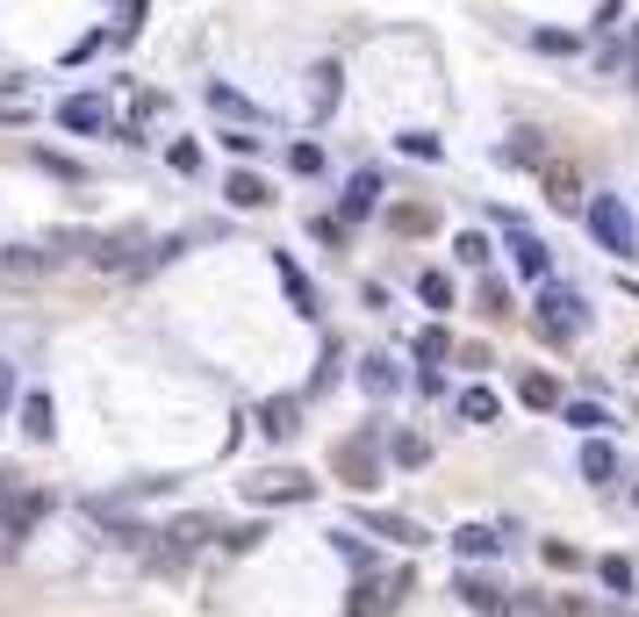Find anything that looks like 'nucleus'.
Listing matches in <instances>:
<instances>
[{
    "label": "nucleus",
    "mask_w": 639,
    "mask_h": 617,
    "mask_svg": "<svg viewBox=\"0 0 639 617\" xmlns=\"http://www.w3.org/2000/svg\"><path fill=\"white\" fill-rule=\"evenodd\" d=\"M532 324H539V338L568 344V338H582V330H589V308H582V294H575V288H560V280H539Z\"/></svg>",
    "instance_id": "nucleus-1"
},
{
    "label": "nucleus",
    "mask_w": 639,
    "mask_h": 617,
    "mask_svg": "<svg viewBox=\"0 0 639 617\" xmlns=\"http://www.w3.org/2000/svg\"><path fill=\"white\" fill-rule=\"evenodd\" d=\"M589 230H596V244H604L611 258L639 252V223H632V208H625L618 194H589Z\"/></svg>",
    "instance_id": "nucleus-2"
},
{
    "label": "nucleus",
    "mask_w": 639,
    "mask_h": 617,
    "mask_svg": "<svg viewBox=\"0 0 639 617\" xmlns=\"http://www.w3.org/2000/svg\"><path fill=\"white\" fill-rule=\"evenodd\" d=\"M330 467L346 474V488H374V481H381V460H374V431H352L346 446L330 452Z\"/></svg>",
    "instance_id": "nucleus-3"
},
{
    "label": "nucleus",
    "mask_w": 639,
    "mask_h": 617,
    "mask_svg": "<svg viewBox=\"0 0 639 617\" xmlns=\"http://www.w3.org/2000/svg\"><path fill=\"white\" fill-rule=\"evenodd\" d=\"M396 596H410V574H366V582L352 589L346 617H381V610H396Z\"/></svg>",
    "instance_id": "nucleus-4"
},
{
    "label": "nucleus",
    "mask_w": 639,
    "mask_h": 617,
    "mask_svg": "<svg viewBox=\"0 0 639 617\" xmlns=\"http://www.w3.org/2000/svg\"><path fill=\"white\" fill-rule=\"evenodd\" d=\"M252 503H310L316 496V481L310 474H294V467H274V474H260L252 488H244Z\"/></svg>",
    "instance_id": "nucleus-5"
},
{
    "label": "nucleus",
    "mask_w": 639,
    "mask_h": 617,
    "mask_svg": "<svg viewBox=\"0 0 639 617\" xmlns=\"http://www.w3.org/2000/svg\"><path fill=\"white\" fill-rule=\"evenodd\" d=\"M58 266V252H44V244H8L0 252V274L8 280H36V274H51Z\"/></svg>",
    "instance_id": "nucleus-6"
},
{
    "label": "nucleus",
    "mask_w": 639,
    "mask_h": 617,
    "mask_svg": "<svg viewBox=\"0 0 639 617\" xmlns=\"http://www.w3.org/2000/svg\"><path fill=\"white\" fill-rule=\"evenodd\" d=\"M374 208H381V172H374V166H360V172H352V187H346V230H352V223H366Z\"/></svg>",
    "instance_id": "nucleus-7"
},
{
    "label": "nucleus",
    "mask_w": 639,
    "mask_h": 617,
    "mask_svg": "<svg viewBox=\"0 0 639 617\" xmlns=\"http://www.w3.org/2000/svg\"><path fill=\"white\" fill-rule=\"evenodd\" d=\"M58 122L80 130V137H87V130H108V101H101V94H72V101L58 108Z\"/></svg>",
    "instance_id": "nucleus-8"
},
{
    "label": "nucleus",
    "mask_w": 639,
    "mask_h": 617,
    "mask_svg": "<svg viewBox=\"0 0 639 617\" xmlns=\"http://www.w3.org/2000/svg\"><path fill=\"white\" fill-rule=\"evenodd\" d=\"M453 596L467 603V610H482V617H496L503 603H510V589H496V582H482V574H460V582H453Z\"/></svg>",
    "instance_id": "nucleus-9"
},
{
    "label": "nucleus",
    "mask_w": 639,
    "mask_h": 617,
    "mask_svg": "<svg viewBox=\"0 0 639 617\" xmlns=\"http://www.w3.org/2000/svg\"><path fill=\"white\" fill-rule=\"evenodd\" d=\"M546 202L560 208V216H575V208H582V172L575 166H546Z\"/></svg>",
    "instance_id": "nucleus-10"
},
{
    "label": "nucleus",
    "mask_w": 639,
    "mask_h": 617,
    "mask_svg": "<svg viewBox=\"0 0 639 617\" xmlns=\"http://www.w3.org/2000/svg\"><path fill=\"white\" fill-rule=\"evenodd\" d=\"M274 274H280V288H288V302L302 308V316H316V288H310V274H302L288 252H274Z\"/></svg>",
    "instance_id": "nucleus-11"
},
{
    "label": "nucleus",
    "mask_w": 639,
    "mask_h": 617,
    "mask_svg": "<svg viewBox=\"0 0 639 617\" xmlns=\"http://www.w3.org/2000/svg\"><path fill=\"white\" fill-rule=\"evenodd\" d=\"M518 402H525V410H568V395H560V380H553V374H525L518 380Z\"/></svg>",
    "instance_id": "nucleus-12"
},
{
    "label": "nucleus",
    "mask_w": 639,
    "mask_h": 617,
    "mask_svg": "<svg viewBox=\"0 0 639 617\" xmlns=\"http://www.w3.org/2000/svg\"><path fill=\"white\" fill-rule=\"evenodd\" d=\"M360 524L381 532V539H396V546H424V532H417L410 517H396V510H360Z\"/></svg>",
    "instance_id": "nucleus-13"
},
{
    "label": "nucleus",
    "mask_w": 639,
    "mask_h": 617,
    "mask_svg": "<svg viewBox=\"0 0 639 617\" xmlns=\"http://www.w3.org/2000/svg\"><path fill=\"white\" fill-rule=\"evenodd\" d=\"M453 546H460L467 560H496V553H503V532H496V524H460V532H453Z\"/></svg>",
    "instance_id": "nucleus-14"
},
{
    "label": "nucleus",
    "mask_w": 639,
    "mask_h": 617,
    "mask_svg": "<svg viewBox=\"0 0 639 617\" xmlns=\"http://www.w3.org/2000/svg\"><path fill=\"white\" fill-rule=\"evenodd\" d=\"M224 194H230V208H266V202H274V187H266L260 172H230Z\"/></svg>",
    "instance_id": "nucleus-15"
},
{
    "label": "nucleus",
    "mask_w": 639,
    "mask_h": 617,
    "mask_svg": "<svg viewBox=\"0 0 639 617\" xmlns=\"http://www.w3.org/2000/svg\"><path fill=\"white\" fill-rule=\"evenodd\" d=\"M510 252H518V274H525V280H546V244H539L532 230L510 223Z\"/></svg>",
    "instance_id": "nucleus-16"
},
{
    "label": "nucleus",
    "mask_w": 639,
    "mask_h": 617,
    "mask_svg": "<svg viewBox=\"0 0 639 617\" xmlns=\"http://www.w3.org/2000/svg\"><path fill=\"white\" fill-rule=\"evenodd\" d=\"M51 431H58L51 395H22V438H51Z\"/></svg>",
    "instance_id": "nucleus-17"
},
{
    "label": "nucleus",
    "mask_w": 639,
    "mask_h": 617,
    "mask_svg": "<svg viewBox=\"0 0 639 617\" xmlns=\"http://www.w3.org/2000/svg\"><path fill=\"white\" fill-rule=\"evenodd\" d=\"M44 510H51V496H36V488H29V496H15V503H8V539H29V524Z\"/></svg>",
    "instance_id": "nucleus-18"
},
{
    "label": "nucleus",
    "mask_w": 639,
    "mask_h": 617,
    "mask_svg": "<svg viewBox=\"0 0 639 617\" xmlns=\"http://www.w3.org/2000/svg\"><path fill=\"white\" fill-rule=\"evenodd\" d=\"M618 474V446H611V438H589L582 446V481H611Z\"/></svg>",
    "instance_id": "nucleus-19"
},
{
    "label": "nucleus",
    "mask_w": 639,
    "mask_h": 617,
    "mask_svg": "<svg viewBox=\"0 0 639 617\" xmlns=\"http://www.w3.org/2000/svg\"><path fill=\"white\" fill-rule=\"evenodd\" d=\"M396 360H388V352H374V360H360V388L366 395H396Z\"/></svg>",
    "instance_id": "nucleus-20"
},
{
    "label": "nucleus",
    "mask_w": 639,
    "mask_h": 617,
    "mask_svg": "<svg viewBox=\"0 0 639 617\" xmlns=\"http://www.w3.org/2000/svg\"><path fill=\"white\" fill-rule=\"evenodd\" d=\"M596 574H604V589H611V596H632V589H639V567L625 560V553H611V560L596 567Z\"/></svg>",
    "instance_id": "nucleus-21"
},
{
    "label": "nucleus",
    "mask_w": 639,
    "mask_h": 617,
    "mask_svg": "<svg viewBox=\"0 0 639 617\" xmlns=\"http://www.w3.org/2000/svg\"><path fill=\"white\" fill-rule=\"evenodd\" d=\"M294 416H302V410H294L288 395H280V402H266V410H260V431H266V438H288V431H294Z\"/></svg>",
    "instance_id": "nucleus-22"
},
{
    "label": "nucleus",
    "mask_w": 639,
    "mask_h": 617,
    "mask_svg": "<svg viewBox=\"0 0 639 617\" xmlns=\"http://www.w3.org/2000/svg\"><path fill=\"white\" fill-rule=\"evenodd\" d=\"M208 108H216V116H238V122H252V116H260V108L244 101L238 86H208Z\"/></svg>",
    "instance_id": "nucleus-23"
},
{
    "label": "nucleus",
    "mask_w": 639,
    "mask_h": 617,
    "mask_svg": "<svg viewBox=\"0 0 639 617\" xmlns=\"http://www.w3.org/2000/svg\"><path fill=\"white\" fill-rule=\"evenodd\" d=\"M460 416L467 424H496V395L489 388H460Z\"/></svg>",
    "instance_id": "nucleus-24"
},
{
    "label": "nucleus",
    "mask_w": 639,
    "mask_h": 617,
    "mask_svg": "<svg viewBox=\"0 0 639 617\" xmlns=\"http://www.w3.org/2000/svg\"><path fill=\"white\" fill-rule=\"evenodd\" d=\"M417 360H424V366H446L453 360V338H446V330H417Z\"/></svg>",
    "instance_id": "nucleus-25"
},
{
    "label": "nucleus",
    "mask_w": 639,
    "mask_h": 617,
    "mask_svg": "<svg viewBox=\"0 0 639 617\" xmlns=\"http://www.w3.org/2000/svg\"><path fill=\"white\" fill-rule=\"evenodd\" d=\"M568 424L575 431H611V410H596V402H568Z\"/></svg>",
    "instance_id": "nucleus-26"
},
{
    "label": "nucleus",
    "mask_w": 639,
    "mask_h": 617,
    "mask_svg": "<svg viewBox=\"0 0 639 617\" xmlns=\"http://www.w3.org/2000/svg\"><path fill=\"white\" fill-rule=\"evenodd\" d=\"M338 108V65H316V116Z\"/></svg>",
    "instance_id": "nucleus-27"
},
{
    "label": "nucleus",
    "mask_w": 639,
    "mask_h": 617,
    "mask_svg": "<svg viewBox=\"0 0 639 617\" xmlns=\"http://www.w3.org/2000/svg\"><path fill=\"white\" fill-rule=\"evenodd\" d=\"M208 532H216V524H208V517H180V524H173V532H166V539H173V546H202Z\"/></svg>",
    "instance_id": "nucleus-28"
},
{
    "label": "nucleus",
    "mask_w": 639,
    "mask_h": 617,
    "mask_svg": "<svg viewBox=\"0 0 639 617\" xmlns=\"http://www.w3.org/2000/svg\"><path fill=\"white\" fill-rule=\"evenodd\" d=\"M388 452H396L402 467H424V460H432V446H424V438H417V431H402V438H396V446H388Z\"/></svg>",
    "instance_id": "nucleus-29"
},
{
    "label": "nucleus",
    "mask_w": 639,
    "mask_h": 617,
    "mask_svg": "<svg viewBox=\"0 0 639 617\" xmlns=\"http://www.w3.org/2000/svg\"><path fill=\"white\" fill-rule=\"evenodd\" d=\"M417 294H424L432 308H453V280L446 274H424V280H417Z\"/></svg>",
    "instance_id": "nucleus-30"
},
{
    "label": "nucleus",
    "mask_w": 639,
    "mask_h": 617,
    "mask_svg": "<svg viewBox=\"0 0 639 617\" xmlns=\"http://www.w3.org/2000/svg\"><path fill=\"white\" fill-rule=\"evenodd\" d=\"M496 617H553V603H546V596H510Z\"/></svg>",
    "instance_id": "nucleus-31"
},
{
    "label": "nucleus",
    "mask_w": 639,
    "mask_h": 617,
    "mask_svg": "<svg viewBox=\"0 0 639 617\" xmlns=\"http://www.w3.org/2000/svg\"><path fill=\"white\" fill-rule=\"evenodd\" d=\"M532 44H539V51H553V58H560V51H575V44H582V36H568V29H539Z\"/></svg>",
    "instance_id": "nucleus-32"
},
{
    "label": "nucleus",
    "mask_w": 639,
    "mask_h": 617,
    "mask_svg": "<svg viewBox=\"0 0 639 617\" xmlns=\"http://www.w3.org/2000/svg\"><path fill=\"white\" fill-rule=\"evenodd\" d=\"M503 158H510V166H532V158H539V144H532V130H518V144H503Z\"/></svg>",
    "instance_id": "nucleus-33"
},
{
    "label": "nucleus",
    "mask_w": 639,
    "mask_h": 617,
    "mask_svg": "<svg viewBox=\"0 0 639 617\" xmlns=\"http://www.w3.org/2000/svg\"><path fill=\"white\" fill-rule=\"evenodd\" d=\"M460 258H467V266H489V238H482V230H467V238H460Z\"/></svg>",
    "instance_id": "nucleus-34"
},
{
    "label": "nucleus",
    "mask_w": 639,
    "mask_h": 617,
    "mask_svg": "<svg viewBox=\"0 0 639 617\" xmlns=\"http://www.w3.org/2000/svg\"><path fill=\"white\" fill-rule=\"evenodd\" d=\"M152 116H158V94H137V101H130V137H137Z\"/></svg>",
    "instance_id": "nucleus-35"
},
{
    "label": "nucleus",
    "mask_w": 639,
    "mask_h": 617,
    "mask_svg": "<svg viewBox=\"0 0 639 617\" xmlns=\"http://www.w3.org/2000/svg\"><path fill=\"white\" fill-rule=\"evenodd\" d=\"M224 152H238V158H252V152H260V137H252V130H224Z\"/></svg>",
    "instance_id": "nucleus-36"
},
{
    "label": "nucleus",
    "mask_w": 639,
    "mask_h": 617,
    "mask_svg": "<svg viewBox=\"0 0 639 617\" xmlns=\"http://www.w3.org/2000/svg\"><path fill=\"white\" fill-rule=\"evenodd\" d=\"M288 166H294V172H316V166H324V152H316V144H294Z\"/></svg>",
    "instance_id": "nucleus-37"
},
{
    "label": "nucleus",
    "mask_w": 639,
    "mask_h": 617,
    "mask_svg": "<svg viewBox=\"0 0 639 617\" xmlns=\"http://www.w3.org/2000/svg\"><path fill=\"white\" fill-rule=\"evenodd\" d=\"M402 152H410V158H438V137H424V130H410V137H402Z\"/></svg>",
    "instance_id": "nucleus-38"
},
{
    "label": "nucleus",
    "mask_w": 639,
    "mask_h": 617,
    "mask_svg": "<svg viewBox=\"0 0 639 617\" xmlns=\"http://www.w3.org/2000/svg\"><path fill=\"white\" fill-rule=\"evenodd\" d=\"M8 410H15V366L0 360V416H8Z\"/></svg>",
    "instance_id": "nucleus-39"
},
{
    "label": "nucleus",
    "mask_w": 639,
    "mask_h": 617,
    "mask_svg": "<svg viewBox=\"0 0 639 617\" xmlns=\"http://www.w3.org/2000/svg\"><path fill=\"white\" fill-rule=\"evenodd\" d=\"M546 567H575V546H568V539H546Z\"/></svg>",
    "instance_id": "nucleus-40"
},
{
    "label": "nucleus",
    "mask_w": 639,
    "mask_h": 617,
    "mask_svg": "<svg viewBox=\"0 0 639 617\" xmlns=\"http://www.w3.org/2000/svg\"><path fill=\"white\" fill-rule=\"evenodd\" d=\"M166 158H173V172H194V166H202V152H194V144H173Z\"/></svg>",
    "instance_id": "nucleus-41"
},
{
    "label": "nucleus",
    "mask_w": 639,
    "mask_h": 617,
    "mask_svg": "<svg viewBox=\"0 0 639 617\" xmlns=\"http://www.w3.org/2000/svg\"><path fill=\"white\" fill-rule=\"evenodd\" d=\"M632 72H639V29H632Z\"/></svg>",
    "instance_id": "nucleus-42"
},
{
    "label": "nucleus",
    "mask_w": 639,
    "mask_h": 617,
    "mask_svg": "<svg viewBox=\"0 0 639 617\" xmlns=\"http://www.w3.org/2000/svg\"><path fill=\"white\" fill-rule=\"evenodd\" d=\"M0 481H8V474H0Z\"/></svg>",
    "instance_id": "nucleus-43"
}]
</instances>
